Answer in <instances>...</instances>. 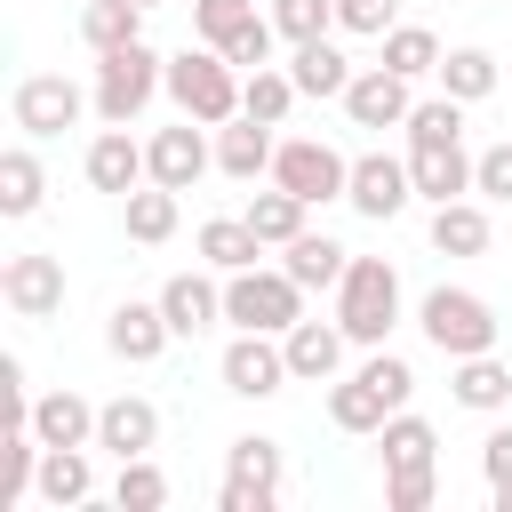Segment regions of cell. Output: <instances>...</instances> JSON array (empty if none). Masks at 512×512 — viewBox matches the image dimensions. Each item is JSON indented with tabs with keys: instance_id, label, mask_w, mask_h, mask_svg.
<instances>
[{
	"instance_id": "cell-1",
	"label": "cell",
	"mask_w": 512,
	"mask_h": 512,
	"mask_svg": "<svg viewBox=\"0 0 512 512\" xmlns=\"http://www.w3.org/2000/svg\"><path fill=\"white\" fill-rule=\"evenodd\" d=\"M168 96H176V112L184 120H200V128H224V120H240V64H224V48H184V56H168Z\"/></svg>"
},
{
	"instance_id": "cell-2",
	"label": "cell",
	"mask_w": 512,
	"mask_h": 512,
	"mask_svg": "<svg viewBox=\"0 0 512 512\" xmlns=\"http://www.w3.org/2000/svg\"><path fill=\"white\" fill-rule=\"evenodd\" d=\"M336 320L352 344H384L392 320H400V272L384 256H352L344 280H336Z\"/></svg>"
},
{
	"instance_id": "cell-3",
	"label": "cell",
	"mask_w": 512,
	"mask_h": 512,
	"mask_svg": "<svg viewBox=\"0 0 512 512\" xmlns=\"http://www.w3.org/2000/svg\"><path fill=\"white\" fill-rule=\"evenodd\" d=\"M160 88H168V56H152L144 40L96 56V120H104V128H128Z\"/></svg>"
},
{
	"instance_id": "cell-4",
	"label": "cell",
	"mask_w": 512,
	"mask_h": 512,
	"mask_svg": "<svg viewBox=\"0 0 512 512\" xmlns=\"http://www.w3.org/2000/svg\"><path fill=\"white\" fill-rule=\"evenodd\" d=\"M224 320L232 328H264V336H288L304 320V288L288 272H264V264L224 272Z\"/></svg>"
},
{
	"instance_id": "cell-5",
	"label": "cell",
	"mask_w": 512,
	"mask_h": 512,
	"mask_svg": "<svg viewBox=\"0 0 512 512\" xmlns=\"http://www.w3.org/2000/svg\"><path fill=\"white\" fill-rule=\"evenodd\" d=\"M424 336H432V352H448V360H472V352H496V304L488 296H472V288H432L424 296Z\"/></svg>"
},
{
	"instance_id": "cell-6",
	"label": "cell",
	"mask_w": 512,
	"mask_h": 512,
	"mask_svg": "<svg viewBox=\"0 0 512 512\" xmlns=\"http://www.w3.org/2000/svg\"><path fill=\"white\" fill-rule=\"evenodd\" d=\"M280 480H288L280 440L240 432V440L224 448V512H272V504H280Z\"/></svg>"
},
{
	"instance_id": "cell-7",
	"label": "cell",
	"mask_w": 512,
	"mask_h": 512,
	"mask_svg": "<svg viewBox=\"0 0 512 512\" xmlns=\"http://www.w3.org/2000/svg\"><path fill=\"white\" fill-rule=\"evenodd\" d=\"M88 104H96V88H80V80H64V72H24L16 96H8V112H16L24 136H64Z\"/></svg>"
},
{
	"instance_id": "cell-8",
	"label": "cell",
	"mask_w": 512,
	"mask_h": 512,
	"mask_svg": "<svg viewBox=\"0 0 512 512\" xmlns=\"http://www.w3.org/2000/svg\"><path fill=\"white\" fill-rule=\"evenodd\" d=\"M272 184H288L296 200H344V184H352V160L336 152V144H320V136H288L280 152H272Z\"/></svg>"
},
{
	"instance_id": "cell-9",
	"label": "cell",
	"mask_w": 512,
	"mask_h": 512,
	"mask_svg": "<svg viewBox=\"0 0 512 512\" xmlns=\"http://www.w3.org/2000/svg\"><path fill=\"white\" fill-rule=\"evenodd\" d=\"M288 376H296V368H288V344L264 336V328H240V336L224 344V392H240V400H272Z\"/></svg>"
},
{
	"instance_id": "cell-10",
	"label": "cell",
	"mask_w": 512,
	"mask_h": 512,
	"mask_svg": "<svg viewBox=\"0 0 512 512\" xmlns=\"http://www.w3.org/2000/svg\"><path fill=\"white\" fill-rule=\"evenodd\" d=\"M344 200H352V216H368V224H392V216L416 200V176H408V160H392V152H360V160H352V184H344Z\"/></svg>"
},
{
	"instance_id": "cell-11",
	"label": "cell",
	"mask_w": 512,
	"mask_h": 512,
	"mask_svg": "<svg viewBox=\"0 0 512 512\" xmlns=\"http://www.w3.org/2000/svg\"><path fill=\"white\" fill-rule=\"evenodd\" d=\"M0 296H8L16 320H48V312H64V256H48V248L8 256V264H0Z\"/></svg>"
},
{
	"instance_id": "cell-12",
	"label": "cell",
	"mask_w": 512,
	"mask_h": 512,
	"mask_svg": "<svg viewBox=\"0 0 512 512\" xmlns=\"http://www.w3.org/2000/svg\"><path fill=\"white\" fill-rule=\"evenodd\" d=\"M344 112H352V128H408L416 96H408V80H400L392 64H368V72H352Z\"/></svg>"
},
{
	"instance_id": "cell-13",
	"label": "cell",
	"mask_w": 512,
	"mask_h": 512,
	"mask_svg": "<svg viewBox=\"0 0 512 512\" xmlns=\"http://www.w3.org/2000/svg\"><path fill=\"white\" fill-rule=\"evenodd\" d=\"M168 336H176V328H168L160 296H152V304H136V296H128V304H112V320H104V344H112V360H128V368L160 360V352H168Z\"/></svg>"
},
{
	"instance_id": "cell-14",
	"label": "cell",
	"mask_w": 512,
	"mask_h": 512,
	"mask_svg": "<svg viewBox=\"0 0 512 512\" xmlns=\"http://www.w3.org/2000/svg\"><path fill=\"white\" fill-rule=\"evenodd\" d=\"M144 160H152V184H168V192H192L200 176H208V136H200V120H184V128H160L152 144H144Z\"/></svg>"
},
{
	"instance_id": "cell-15",
	"label": "cell",
	"mask_w": 512,
	"mask_h": 512,
	"mask_svg": "<svg viewBox=\"0 0 512 512\" xmlns=\"http://www.w3.org/2000/svg\"><path fill=\"white\" fill-rule=\"evenodd\" d=\"M408 176H416V200H464L472 192V152H464V136H448V144H408Z\"/></svg>"
},
{
	"instance_id": "cell-16",
	"label": "cell",
	"mask_w": 512,
	"mask_h": 512,
	"mask_svg": "<svg viewBox=\"0 0 512 512\" xmlns=\"http://www.w3.org/2000/svg\"><path fill=\"white\" fill-rule=\"evenodd\" d=\"M272 120H256V112H240V120H224L216 128V168L224 176H240V184H256V176H272Z\"/></svg>"
},
{
	"instance_id": "cell-17",
	"label": "cell",
	"mask_w": 512,
	"mask_h": 512,
	"mask_svg": "<svg viewBox=\"0 0 512 512\" xmlns=\"http://www.w3.org/2000/svg\"><path fill=\"white\" fill-rule=\"evenodd\" d=\"M152 440H160V408H152V400L120 392V400L96 408V448H112V456H152Z\"/></svg>"
},
{
	"instance_id": "cell-18",
	"label": "cell",
	"mask_w": 512,
	"mask_h": 512,
	"mask_svg": "<svg viewBox=\"0 0 512 512\" xmlns=\"http://www.w3.org/2000/svg\"><path fill=\"white\" fill-rule=\"evenodd\" d=\"M144 176H152V160H144V144H136L128 128H104V136L88 144V184H96V192H120V200H128Z\"/></svg>"
},
{
	"instance_id": "cell-19",
	"label": "cell",
	"mask_w": 512,
	"mask_h": 512,
	"mask_svg": "<svg viewBox=\"0 0 512 512\" xmlns=\"http://www.w3.org/2000/svg\"><path fill=\"white\" fill-rule=\"evenodd\" d=\"M160 312H168V328H176V336H208V328L224 320V288H216V280H200V272H176V280L160 288Z\"/></svg>"
},
{
	"instance_id": "cell-20",
	"label": "cell",
	"mask_w": 512,
	"mask_h": 512,
	"mask_svg": "<svg viewBox=\"0 0 512 512\" xmlns=\"http://www.w3.org/2000/svg\"><path fill=\"white\" fill-rule=\"evenodd\" d=\"M280 344H288V368H296V376L328 384V376L344 368V344H352V336H344V320H296Z\"/></svg>"
},
{
	"instance_id": "cell-21",
	"label": "cell",
	"mask_w": 512,
	"mask_h": 512,
	"mask_svg": "<svg viewBox=\"0 0 512 512\" xmlns=\"http://www.w3.org/2000/svg\"><path fill=\"white\" fill-rule=\"evenodd\" d=\"M32 432H40V448H96V408L80 392H40Z\"/></svg>"
},
{
	"instance_id": "cell-22",
	"label": "cell",
	"mask_w": 512,
	"mask_h": 512,
	"mask_svg": "<svg viewBox=\"0 0 512 512\" xmlns=\"http://www.w3.org/2000/svg\"><path fill=\"white\" fill-rule=\"evenodd\" d=\"M296 96H336L344 104V88H352V64H344V48L320 32V40H296Z\"/></svg>"
},
{
	"instance_id": "cell-23",
	"label": "cell",
	"mask_w": 512,
	"mask_h": 512,
	"mask_svg": "<svg viewBox=\"0 0 512 512\" xmlns=\"http://www.w3.org/2000/svg\"><path fill=\"white\" fill-rule=\"evenodd\" d=\"M344 264H352V248H336L328 232H296V240H288V256H280V272H288L296 288H336V280H344Z\"/></svg>"
},
{
	"instance_id": "cell-24",
	"label": "cell",
	"mask_w": 512,
	"mask_h": 512,
	"mask_svg": "<svg viewBox=\"0 0 512 512\" xmlns=\"http://www.w3.org/2000/svg\"><path fill=\"white\" fill-rule=\"evenodd\" d=\"M144 0H88L80 8V40L96 48V56H112V48H128V40H144Z\"/></svg>"
},
{
	"instance_id": "cell-25",
	"label": "cell",
	"mask_w": 512,
	"mask_h": 512,
	"mask_svg": "<svg viewBox=\"0 0 512 512\" xmlns=\"http://www.w3.org/2000/svg\"><path fill=\"white\" fill-rule=\"evenodd\" d=\"M432 248L440 256H480L488 248V208L480 200H440L432 208Z\"/></svg>"
},
{
	"instance_id": "cell-26",
	"label": "cell",
	"mask_w": 512,
	"mask_h": 512,
	"mask_svg": "<svg viewBox=\"0 0 512 512\" xmlns=\"http://www.w3.org/2000/svg\"><path fill=\"white\" fill-rule=\"evenodd\" d=\"M200 256H208L216 272H248V264L264 256V240H256L248 216H208V224H200Z\"/></svg>"
},
{
	"instance_id": "cell-27",
	"label": "cell",
	"mask_w": 512,
	"mask_h": 512,
	"mask_svg": "<svg viewBox=\"0 0 512 512\" xmlns=\"http://www.w3.org/2000/svg\"><path fill=\"white\" fill-rule=\"evenodd\" d=\"M448 384H456V408H480V416L512 400V368H504L496 352H472V360H456V376H448Z\"/></svg>"
},
{
	"instance_id": "cell-28",
	"label": "cell",
	"mask_w": 512,
	"mask_h": 512,
	"mask_svg": "<svg viewBox=\"0 0 512 512\" xmlns=\"http://www.w3.org/2000/svg\"><path fill=\"white\" fill-rule=\"evenodd\" d=\"M384 416H392V400H384L368 376L328 384V424H336V432H384Z\"/></svg>"
},
{
	"instance_id": "cell-29",
	"label": "cell",
	"mask_w": 512,
	"mask_h": 512,
	"mask_svg": "<svg viewBox=\"0 0 512 512\" xmlns=\"http://www.w3.org/2000/svg\"><path fill=\"white\" fill-rule=\"evenodd\" d=\"M40 496L64 512V504H88L96 496V472H88V448H40Z\"/></svg>"
},
{
	"instance_id": "cell-30",
	"label": "cell",
	"mask_w": 512,
	"mask_h": 512,
	"mask_svg": "<svg viewBox=\"0 0 512 512\" xmlns=\"http://www.w3.org/2000/svg\"><path fill=\"white\" fill-rule=\"evenodd\" d=\"M440 96H456V104L496 96V56H488V48H448V56H440Z\"/></svg>"
},
{
	"instance_id": "cell-31",
	"label": "cell",
	"mask_w": 512,
	"mask_h": 512,
	"mask_svg": "<svg viewBox=\"0 0 512 512\" xmlns=\"http://www.w3.org/2000/svg\"><path fill=\"white\" fill-rule=\"evenodd\" d=\"M304 208H312V200H296L288 184H272V192H256V200H248V224H256V240H264V248H288V240L304 232Z\"/></svg>"
},
{
	"instance_id": "cell-32",
	"label": "cell",
	"mask_w": 512,
	"mask_h": 512,
	"mask_svg": "<svg viewBox=\"0 0 512 512\" xmlns=\"http://www.w3.org/2000/svg\"><path fill=\"white\" fill-rule=\"evenodd\" d=\"M120 208H128V240H144V248H160L176 232V192L168 184H136Z\"/></svg>"
},
{
	"instance_id": "cell-33",
	"label": "cell",
	"mask_w": 512,
	"mask_h": 512,
	"mask_svg": "<svg viewBox=\"0 0 512 512\" xmlns=\"http://www.w3.org/2000/svg\"><path fill=\"white\" fill-rule=\"evenodd\" d=\"M288 104H296V72H280V64H256L248 80H240V112H256V120H288Z\"/></svg>"
},
{
	"instance_id": "cell-34",
	"label": "cell",
	"mask_w": 512,
	"mask_h": 512,
	"mask_svg": "<svg viewBox=\"0 0 512 512\" xmlns=\"http://www.w3.org/2000/svg\"><path fill=\"white\" fill-rule=\"evenodd\" d=\"M40 192H48V176H40V160L16 144V152H0V216H32L40 208Z\"/></svg>"
},
{
	"instance_id": "cell-35",
	"label": "cell",
	"mask_w": 512,
	"mask_h": 512,
	"mask_svg": "<svg viewBox=\"0 0 512 512\" xmlns=\"http://www.w3.org/2000/svg\"><path fill=\"white\" fill-rule=\"evenodd\" d=\"M112 504H120V512H160V504H168V472H160L152 456H120Z\"/></svg>"
},
{
	"instance_id": "cell-36",
	"label": "cell",
	"mask_w": 512,
	"mask_h": 512,
	"mask_svg": "<svg viewBox=\"0 0 512 512\" xmlns=\"http://www.w3.org/2000/svg\"><path fill=\"white\" fill-rule=\"evenodd\" d=\"M384 64H392L400 80H424V72H440V40H432L424 24H392V32H384Z\"/></svg>"
},
{
	"instance_id": "cell-37",
	"label": "cell",
	"mask_w": 512,
	"mask_h": 512,
	"mask_svg": "<svg viewBox=\"0 0 512 512\" xmlns=\"http://www.w3.org/2000/svg\"><path fill=\"white\" fill-rule=\"evenodd\" d=\"M376 440H384V464H432V448H440V432L424 416H408V408H392Z\"/></svg>"
},
{
	"instance_id": "cell-38",
	"label": "cell",
	"mask_w": 512,
	"mask_h": 512,
	"mask_svg": "<svg viewBox=\"0 0 512 512\" xmlns=\"http://www.w3.org/2000/svg\"><path fill=\"white\" fill-rule=\"evenodd\" d=\"M440 496V472L432 464H384V504L392 512H424Z\"/></svg>"
},
{
	"instance_id": "cell-39",
	"label": "cell",
	"mask_w": 512,
	"mask_h": 512,
	"mask_svg": "<svg viewBox=\"0 0 512 512\" xmlns=\"http://www.w3.org/2000/svg\"><path fill=\"white\" fill-rule=\"evenodd\" d=\"M448 136H464V104L456 96H432V104L408 112V144H448Z\"/></svg>"
},
{
	"instance_id": "cell-40",
	"label": "cell",
	"mask_w": 512,
	"mask_h": 512,
	"mask_svg": "<svg viewBox=\"0 0 512 512\" xmlns=\"http://www.w3.org/2000/svg\"><path fill=\"white\" fill-rule=\"evenodd\" d=\"M248 16H256V0H192V32H200L208 48H224Z\"/></svg>"
},
{
	"instance_id": "cell-41",
	"label": "cell",
	"mask_w": 512,
	"mask_h": 512,
	"mask_svg": "<svg viewBox=\"0 0 512 512\" xmlns=\"http://www.w3.org/2000/svg\"><path fill=\"white\" fill-rule=\"evenodd\" d=\"M272 24H280V40H320L336 24V0H272Z\"/></svg>"
},
{
	"instance_id": "cell-42",
	"label": "cell",
	"mask_w": 512,
	"mask_h": 512,
	"mask_svg": "<svg viewBox=\"0 0 512 512\" xmlns=\"http://www.w3.org/2000/svg\"><path fill=\"white\" fill-rule=\"evenodd\" d=\"M272 40H280V24L272 16H248L232 40H224V64H240V72H256V64H272Z\"/></svg>"
},
{
	"instance_id": "cell-43",
	"label": "cell",
	"mask_w": 512,
	"mask_h": 512,
	"mask_svg": "<svg viewBox=\"0 0 512 512\" xmlns=\"http://www.w3.org/2000/svg\"><path fill=\"white\" fill-rule=\"evenodd\" d=\"M400 24V0H336V32H360V40H384Z\"/></svg>"
},
{
	"instance_id": "cell-44",
	"label": "cell",
	"mask_w": 512,
	"mask_h": 512,
	"mask_svg": "<svg viewBox=\"0 0 512 512\" xmlns=\"http://www.w3.org/2000/svg\"><path fill=\"white\" fill-rule=\"evenodd\" d=\"M472 192H488V200H512V136H504V144H488V152L472 160Z\"/></svg>"
},
{
	"instance_id": "cell-45",
	"label": "cell",
	"mask_w": 512,
	"mask_h": 512,
	"mask_svg": "<svg viewBox=\"0 0 512 512\" xmlns=\"http://www.w3.org/2000/svg\"><path fill=\"white\" fill-rule=\"evenodd\" d=\"M360 376H368V384H376V392H384L392 408H408V392H416V376H408V360H392V352H376V360H368Z\"/></svg>"
},
{
	"instance_id": "cell-46",
	"label": "cell",
	"mask_w": 512,
	"mask_h": 512,
	"mask_svg": "<svg viewBox=\"0 0 512 512\" xmlns=\"http://www.w3.org/2000/svg\"><path fill=\"white\" fill-rule=\"evenodd\" d=\"M480 472H488V488H512V424L480 440Z\"/></svg>"
},
{
	"instance_id": "cell-47",
	"label": "cell",
	"mask_w": 512,
	"mask_h": 512,
	"mask_svg": "<svg viewBox=\"0 0 512 512\" xmlns=\"http://www.w3.org/2000/svg\"><path fill=\"white\" fill-rule=\"evenodd\" d=\"M488 496H496V512H512V488H488Z\"/></svg>"
},
{
	"instance_id": "cell-48",
	"label": "cell",
	"mask_w": 512,
	"mask_h": 512,
	"mask_svg": "<svg viewBox=\"0 0 512 512\" xmlns=\"http://www.w3.org/2000/svg\"><path fill=\"white\" fill-rule=\"evenodd\" d=\"M144 8H160V0H144Z\"/></svg>"
},
{
	"instance_id": "cell-49",
	"label": "cell",
	"mask_w": 512,
	"mask_h": 512,
	"mask_svg": "<svg viewBox=\"0 0 512 512\" xmlns=\"http://www.w3.org/2000/svg\"><path fill=\"white\" fill-rule=\"evenodd\" d=\"M472 8H480V0H472Z\"/></svg>"
}]
</instances>
